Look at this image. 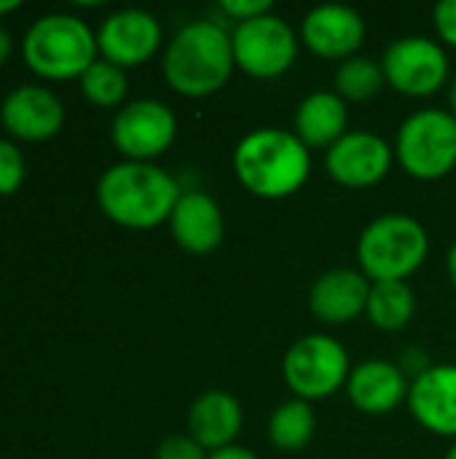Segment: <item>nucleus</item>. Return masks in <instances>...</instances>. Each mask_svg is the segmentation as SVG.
I'll list each match as a JSON object with an SVG mask.
<instances>
[{"mask_svg":"<svg viewBox=\"0 0 456 459\" xmlns=\"http://www.w3.org/2000/svg\"><path fill=\"white\" fill-rule=\"evenodd\" d=\"M177 199V180L151 161H121L97 186L102 212L126 229H153L169 221Z\"/></svg>","mask_w":456,"mask_h":459,"instance_id":"f257e3e1","label":"nucleus"},{"mask_svg":"<svg viewBox=\"0 0 456 459\" xmlns=\"http://www.w3.org/2000/svg\"><path fill=\"white\" fill-rule=\"evenodd\" d=\"M234 172L250 194L261 199H285L309 180L312 156L296 132L269 126L250 132L237 145Z\"/></svg>","mask_w":456,"mask_h":459,"instance_id":"f03ea898","label":"nucleus"},{"mask_svg":"<svg viewBox=\"0 0 456 459\" xmlns=\"http://www.w3.org/2000/svg\"><path fill=\"white\" fill-rule=\"evenodd\" d=\"M234 67L231 35L215 22H188L164 54V78L183 97L215 94L226 86Z\"/></svg>","mask_w":456,"mask_h":459,"instance_id":"7ed1b4c3","label":"nucleus"},{"mask_svg":"<svg viewBox=\"0 0 456 459\" xmlns=\"http://www.w3.org/2000/svg\"><path fill=\"white\" fill-rule=\"evenodd\" d=\"M97 35L70 13L40 16L22 40L27 67L51 81L81 78L97 62Z\"/></svg>","mask_w":456,"mask_h":459,"instance_id":"20e7f679","label":"nucleus"},{"mask_svg":"<svg viewBox=\"0 0 456 459\" xmlns=\"http://www.w3.org/2000/svg\"><path fill=\"white\" fill-rule=\"evenodd\" d=\"M430 239L411 215L390 212L366 226L357 242L360 272L374 282H406L427 258Z\"/></svg>","mask_w":456,"mask_h":459,"instance_id":"39448f33","label":"nucleus"},{"mask_svg":"<svg viewBox=\"0 0 456 459\" xmlns=\"http://www.w3.org/2000/svg\"><path fill=\"white\" fill-rule=\"evenodd\" d=\"M395 153L417 180H441L456 167V116L449 110H419L398 132Z\"/></svg>","mask_w":456,"mask_h":459,"instance_id":"423d86ee","label":"nucleus"},{"mask_svg":"<svg viewBox=\"0 0 456 459\" xmlns=\"http://www.w3.org/2000/svg\"><path fill=\"white\" fill-rule=\"evenodd\" d=\"M347 350L325 333H312L290 344L282 360V377L301 401H320L339 393L349 379Z\"/></svg>","mask_w":456,"mask_h":459,"instance_id":"0eeeda50","label":"nucleus"},{"mask_svg":"<svg viewBox=\"0 0 456 459\" xmlns=\"http://www.w3.org/2000/svg\"><path fill=\"white\" fill-rule=\"evenodd\" d=\"M237 67L253 78H277L290 70L298 54V40L282 16L263 13L239 22L231 32Z\"/></svg>","mask_w":456,"mask_h":459,"instance_id":"6e6552de","label":"nucleus"},{"mask_svg":"<svg viewBox=\"0 0 456 459\" xmlns=\"http://www.w3.org/2000/svg\"><path fill=\"white\" fill-rule=\"evenodd\" d=\"M387 83L406 97H430L449 81V56L425 35H406L384 51Z\"/></svg>","mask_w":456,"mask_h":459,"instance_id":"1a4fd4ad","label":"nucleus"},{"mask_svg":"<svg viewBox=\"0 0 456 459\" xmlns=\"http://www.w3.org/2000/svg\"><path fill=\"white\" fill-rule=\"evenodd\" d=\"M177 134L175 113L159 100H137L124 105L113 118V145L126 161H151L161 156Z\"/></svg>","mask_w":456,"mask_h":459,"instance_id":"9d476101","label":"nucleus"},{"mask_svg":"<svg viewBox=\"0 0 456 459\" xmlns=\"http://www.w3.org/2000/svg\"><path fill=\"white\" fill-rule=\"evenodd\" d=\"M161 46V24L153 13L140 8H124L110 13L99 32H97V48L102 59L124 67H137L148 62Z\"/></svg>","mask_w":456,"mask_h":459,"instance_id":"9b49d317","label":"nucleus"},{"mask_svg":"<svg viewBox=\"0 0 456 459\" xmlns=\"http://www.w3.org/2000/svg\"><path fill=\"white\" fill-rule=\"evenodd\" d=\"M325 167L336 183L347 188H368L387 178L392 167V148L374 132H347L328 148Z\"/></svg>","mask_w":456,"mask_h":459,"instance_id":"f8f14e48","label":"nucleus"},{"mask_svg":"<svg viewBox=\"0 0 456 459\" xmlns=\"http://www.w3.org/2000/svg\"><path fill=\"white\" fill-rule=\"evenodd\" d=\"M301 38L323 59H352L366 40V22L349 5H317L306 13Z\"/></svg>","mask_w":456,"mask_h":459,"instance_id":"ddd939ff","label":"nucleus"},{"mask_svg":"<svg viewBox=\"0 0 456 459\" xmlns=\"http://www.w3.org/2000/svg\"><path fill=\"white\" fill-rule=\"evenodd\" d=\"M0 121L13 137L38 143L54 137L62 129L65 108L51 89L27 83L5 97L0 108Z\"/></svg>","mask_w":456,"mask_h":459,"instance_id":"4468645a","label":"nucleus"},{"mask_svg":"<svg viewBox=\"0 0 456 459\" xmlns=\"http://www.w3.org/2000/svg\"><path fill=\"white\" fill-rule=\"evenodd\" d=\"M409 409L425 430L456 438V366L425 368L409 390Z\"/></svg>","mask_w":456,"mask_h":459,"instance_id":"2eb2a0df","label":"nucleus"},{"mask_svg":"<svg viewBox=\"0 0 456 459\" xmlns=\"http://www.w3.org/2000/svg\"><path fill=\"white\" fill-rule=\"evenodd\" d=\"M371 282L355 269H331L320 274L309 293V307L317 320L328 325H344L368 309Z\"/></svg>","mask_w":456,"mask_h":459,"instance_id":"dca6fc26","label":"nucleus"},{"mask_svg":"<svg viewBox=\"0 0 456 459\" xmlns=\"http://www.w3.org/2000/svg\"><path fill=\"white\" fill-rule=\"evenodd\" d=\"M169 231L185 253L207 255L223 242V212L210 194L185 191L169 215Z\"/></svg>","mask_w":456,"mask_h":459,"instance_id":"f3484780","label":"nucleus"},{"mask_svg":"<svg viewBox=\"0 0 456 459\" xmlns=\"http://www.w3.org/2000/svg\"><path fill=\"white\" fill-rule=\"evenodd\" d=\"M409 385L403 371L390 360H366L352 368L347 379V393L355 409L371 417L395 411L409 398Z\"/></svg>","mask_w":456,"mask_h":459,"instance_id":"a211bd4d","label":"nucleus"},{"mask_svg":"<svg viewBox=\"0 0 456 459\" xmlns=\"http://www.w3.org/2000/svg\"><path fill=\"white\" fill-rule=\"evenodd\" d=\"M242 430V406L234 395L223 390H210L199 395L188 411V433L204 452H220L234 446Z\"/></svg>","mask_w":456,"mask_h":459,"instance_id":"6ab92c4d","label":"nucleus"},{"mask_svg":"<svg viewBox=\"0 0 456 459\" xmlns=\"http://www.w3.org/2000/svg\"><path fill=\"white\" fill-rule=\"evenodd\" d=\"M347 100L336 91H314L296 110V137L306 148H331L347 134Z\"/></svg>","mask_w":456,"mask_h":459,"instance_id":"aec40b11","label":"nucleus"},{"mask_svg":"<svg viewBox=\"0 0 456 459\" xmlns=\"http://www.w3.org/2000/svg\"><path fill=\"white\" fill-rule=\"evenodd\" d=\"M366 312L376 328L403 331L417 312V296L406 282H374Z\"/></svg>","mask_w":456,"mask_h":459,"instance_id":"412c9836","label":"nucleus"},{"mask_svg":"<svg viewBox=\"0 0 456 459\" xmlns=\"http://www.w3.org/2000/svg\"><path fill=\"white\" fill-rule=\"evenodd\" d=\"M314 428H317V420H314V411L306 401L296 398V401H288L282 403L271 420H269V438L271 444L280 449V452H301L312 436H314Z\"/></svg>","mask_w":456,"mask_h":459,"instance_id":"4be33fe9","label":"nucleus"},{"mask_svg":"<svg viewBox=\"0 0 456 459\" xmlns=\"http://www.w3.org/2000/svg\"><path fill=\"white\" fill-rule=\"evenodd\" d=\"M387 83L384 67L368 56H352L344 59L336 70V94L341 100L352 102H366L376 97Z\"/></svg>","mask_w":456,"mask_h":459,"instance_id":"5701e85b","label":"nucleus"},{"mask_svg":"<svg viewBox=\"0 0 456 459\" xmlns=\"http://www.w3.org/2000/svg\"><path fill=\"white\" fill-rule=\"evenodd\" d=\"M81 91L97 108H116L126 97V73L108 59H97L81 75Z\"/></svg>","mask_w":456,"mask_h":459,"instance_id":"b1692460","label":"nucleus"},{"mask_svg":"<svg viewBox=\"0 0 456 459\" xmlns=\"http://www.w3.org/2000/svg\"><path fill=\"white\" fill-rule=\"evenodd\" d=\"M24 172L27 169H24L22 151L13 143L0 140V196H11L13 191H19Z\"/></svg>","mask_w":456,"mask_h":459,"instance_id":"393cba45","label":"nucleus"},{"mask_svg":"<svg viewBox=\"0 0 456 459\" xmlns=\"http://www.w3.org/2000/svg\"><path fill=\"white\" fill-rule=\"evenodd\" d=\"M210 455L191 436H169L159 444L156 459H207Z\"/></svg>","mask_w":456,"mask_h":459,"instance_id":"a878e982","label":"nucleus"},{"mask_svg":"<svg viewBox=\"0 0 456 459\" xmlns=\"http://www.w3.org/2000/svg\"><path fill=\"white\" fill-rule=\"evenodd\" d=\"M220 8L237 22H250L263 13H271V0H223Z\"/></svg>","mask_w":456,"mask_h":459,"instance_id":"bb28decb","label":"nucleus"},{"mask_svg":"<svg viewBox=\"0 0 456 459\" xmlns=\"http://www.w3.org/2000/svg\"><path fill=\"white\" fill-rule=\"evenodd\" d=\"M433 19H435L438 38L456 48V0H441L435 5Z\"/></svg>","mask_w":456,"mask_h":459,"instance_id":"cd10ccee","label":"nucleus"},{"mask_svg":"<svg viewBox=\"0 0 456 459\" xmlns=\"http://www.w3.org/2000/svg\"><path fill=\"white\" fill-rule=\"evenodd\" d=\"M207 459H258L250 449H245V446H226V449H220V452H212Z\"/></svg>","mask_w":456,"mask_h":459,"instance_id":"c85d7f7f","label":"nucleus"},{"mask_svg":"<svg viewBox=\"0 0 456 459\" xmlns=\"http://www.w3.org/2000/svg\"><path fill=\"white\" fill-rule=\"evenodd\" d=\"M11 48H13V40H11L8 30H3V27H0V67L8 62V56H11Z\"/></svg>","mask_w":456,"mask_h":459,"instance_id":"c756f323","label":"nucleus"},{"mask_svg":"<svg viewBox=\"0 0 456 459\" xmlns=\"http://www.w3.org/2000/svg\"><path fill=\"white\" fill-rule=\"evenodd\" d=\"M449 277H452V282H454L456 288V242L454 247L449 250Z\"/></svg>","mask_w":456,"mask_h":459,"instance_id":"7c9ffc66","label":"nucleus"},{"mask_svg":"<svg viewBox=\"0 0 456 459\" xmlns=\"http://www.w3.org/2000/svg\"><path fill=\"white\" fill-rule=\"evenodd\" d=\"M19 5H22L19 0H0V16H3V13H11V11H16Z\"/></svg>","mask_w":456,"mask_h":459,"instance_id":"2f4dec72","label":"nucleus"},{"mask_svg":"<svg viewBox=\"0 0 456 459\" xmlns=\"http://www.w3.org/2000/svg\"><path fill=\"white\" fill-rule=\"evenodd\" d=\"M449 105H452V116H456V75L449 83Z\"/></svg>","mask_w":456,"mask_h":459,"instance_id":"473e14b6","label":"nucleus"},{"mask_svg":"<svg viewBox=\"0 0 456 459\" xmlns=\"http://www.w3.org/2000/svg\"><path fill=\"white\" fill-rule=\"evenodd\" d=\"M446 459H456V444H454V446H452V452L446 455Z\"/></svg>","mask_w":456,"mask_h":459,"instance_id":"72a5a7b5","label":"nucleus"}]
</instances>
